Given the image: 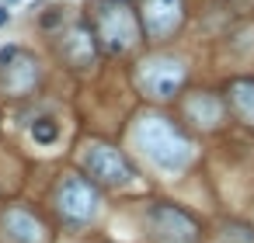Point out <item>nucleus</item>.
<instances>
[{"label": "nucleus", "mask_w": 254, "mask_h": 243, "mask_svg": "<svg viewBox=\"0 0 254 243\" xmlns=\"http://www.w3.org/2000/svg\"><path fill=\"white\" fill-rule=\"evenodd\" d=\"M136 143L139 149L160 167V170H185L191 160V143L185 139V132L167 122V118H143L136 129Z\"/></svg>", "instance_id": "nucleus-1"}, {"label": "nucleus", "mask_w": 254, "mask_h": 243, "mask_svg": "<svg viewBox=\"0 0 254 243\" xmlns=\"http://www.w3.org/2000/svg\"><path fill=\"white\" fill-rule=\"evenodd\" d=\"M94 39L112 56H122L139 42V18L129 0H101L94 11Z\"/></svg>", "instance_id": "nucleus-2"}, {"label": "nucleus", "mask_w": 254, "mask_h": 243, "mask_svg": "<svg viewBox=\"0 0 254 243\" xmlns=\"http://www.w3.org/2000/svg\"><path fill=\"white\" fill-rule=\"evenodd\" d=\"M98 205H101L98 188H94L87 177H80V174H66V177L60 181V188H56V212H60L70 226H84V222H91V219L98 215Z\"/></svg>", "instance_id": "nucleus-3"}, {"label": "nucleus", "mask_w": 254, "mask_h": 243, "mask_svg": "<svg viewBox=\"0 0 254 243\" xmlns=\"http://www.w3.org/2000/svg\"><path fill=\"white\" fill-rule=\"evenodd\" d=\"M146 226L153 243H198V222L178 205L157 201L146 212Z\"/></svg>", "instance_id": "nucleus-4"}, {"label": "nucleus", "mask_w": 254, "mask_h": 243, "mask_svg": "<svg viewBox=\"0 0 254 243\" xmlns=\"http://www.w3.org/2000/svg\"><path fill=\"white\" fill-rule=\"evenodd\" d=\"M185 84V63L181 59H171V56H157V59H146L143 70H139V87L150 94V97H174Z\"/></svg>", "instance_id": "nucleus-5"}, {"label": "nucleus", "mask_w": 254, "mask_h": 243, "mask_svg": "<svg viewBox=\"0 0 254 243\" xmlns=\"http://www.w3.org/2000/svg\"><path fill=\"white\" fill-rule=\"evenodd\" d=\"M84 163H87L91 177H94L98 184H105V188H122V184H129V181L136 177V167H132L115 146H91Z\"/></svg>", "instance_id": "nucleus-6"}, {"label": "nucleus", "mask_w": 254, "mask_h": 243, "mask_svg": "<svg viewBox=\"0 0 254 243\" xmlns=\"http://www.w3.org/2000/svg\"><path fill=\"white\" fill-rule=\"evenodd\" d=\"M181 18H185V4H181V0H146V4H143V32L150 39H157V42L174 35Z\"/></svg>", "instance_id": "nucleus-7"}, {"label": "nucleus", "mask_w": 254, "mask_h": 243, "mask_svg": "<svg viewBox=\"0 0 254 243\" xmlns=\"http://www.w3.org/2000/svg\"><path fill=\"white\" fill-rule=\"evenodd\" d=\"M0 229L7 233L11 243H46V229L42 222L28 212V208H7L4 215H0Z\"/></svg>", "instance_id": "nucleus-8"}, {"label": "nucleus", "mask_w": 254, "mask_h": 243, "mask_svg": "<svg viewBox=\"0 0 254 243\" xmlns=\"http://www.w3.org/2000/svg\"><path fill=\"white\" fill-rule=\"evenodd\" d=\"M63 56H66L70 66H80V70L94 66V59H98V39H94V32L87 25H73L66 32V39H63Z\"/></svg>", "instance_id": "nucleus-9"}, {"label": "nucleus", "mask_w": 254, "mask_h": 243, "mask_svg": "<svg viewBox=\"0 0 254 243\" xmlns=\"http://www.w3.org/2000/svg\"><path fill=\"white\" fill-rule=\"evenodd\" d=\"M0 73H4V84H7V91H11V94H25V91H32V87H35V80H39L35 59H32V56H25V52H18L11 63H4V66H0Z\"/></svg>", "instance_id": "nucleus-10"}, {"label": "nucleus", "mask_w": 254, "mask_h": 243, "mask_svg": "<svg viewBox=\"0 0 254 243\" xmlns=\"http://www.w3.org/2000/svg\"><path fill=\"white\" fill-rule=\"evenodd\" d=\"M185 111H188V118H191L195 125H202V129H216V125L223 122V104H219L216 94H191L188 104H185Z\"/></svg>", "instance_id": "nucleus-11"}, {"label": "nucleus", "mask_w": 254, "mask_h": 243, "mask_svg": "<svg viewBox=\"0 0 254 243\" xmlns=\"http://www.w3.org/2000/svg\"><path fill=\"white\" fill-rule=\"evenodd\" d=\"M226 94H230V108L237 111V118L254 125V80L251 77H237V80H230Z\"/></svg>", "instance_id": "nucleus-12"}, {"label": "nucleus", "mask_w": 254, "mask_h": 243, "mask_svg": "<svg viewBox=\"0 0 254 243\" xmlns=\"http://www.w3.org/2000/svg\"><path fill=\"white\" fill-rule=\"evenodd\" d=\"M56 136H60V125H56V118L42 115V118H35V122H32V139H35V143L49 146V143H56Z\"/></svg>", "instance_id": "nucleus-13"}, {"label": "nucleus", "mask_w": 254, "mask_h": 243, "mask_svg": "<svg viewBox=\"0 0 254 243\" xmlns=\"http://www.w3.org/2000/svg\"><path fill=\"white\" fill-rule=\"evenodd\" d=\"M223 243H254V226L247 222H226L223 233H219Z\"/></svg>", "instance_id": "nucleus-14"}, {"label": "nucleus", "mask_w": 254, "mask_h": 243, "mask_svg": "<svg viewBox=\"0 0 254 243\" xmlns=\"http://www.w3.org/2000/svg\"><path fill=\"white\" fill-rule=\"evenodd\" d=\"M56 25H60V11L53 7L49 14H42V28H56Z\"/></svg>", "instance_id": "nucleus-15"}, {"label": "nucleus", "mask_w": 254, "mask_h": 243, "mask_svg": "<svg viewBox=\"0 0 254 243\" xmlns=\"http://www.w3.org/2000/svg\"><path fill=\"white\" fill-rule=\"evenodd\" d=\"M0 25H7V7H0Z\"/></svg>", "instance_id": "nucleus-16"}]
</instances>
